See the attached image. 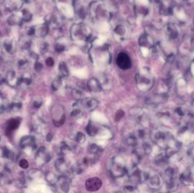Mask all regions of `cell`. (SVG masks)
<instances>
[{"instance_id": "d590c367", "label": "cell", "mask_w": 194, "mask_h": 193, "mask_svg": "<svg viewBox=\"0 0 194 193\" xmlns=\"http://www.w3.org/2000/svg\"><path fill=\"white\" fill-rule=\"evenodd\" d=\"M41 105V103H39V102H38V101H35L34 103V106L35 107V108H39Z\"/></svg>"}, {"instance_id": "7a4b0ae2", "label": "cell", "mask_w": 194, "mask_h": 193, "mask_svg": "<svg viewBox=\"0 0 194 193\" xmlns=\"http://www.w3.org/2000/svg\"><path fill=\"white\" fill-rule=\"evenodd\" d=\"M149 187L152 189H159L163 183V180L161 175L158 173H154L148 175L147 178Z\"/></svg>"}, {"instance_id": "d4e9b609", "label": "cell", "mask_w": 194, "mask_h": 193, "mask_svg": "<svg viewBox=\"0 0 194 193\" xmlns=\"http://www.w3.org/2000/svg\"><path fill=\"white\" fill-rule=\"evenodd\" d=\"M165 174L167 178L174 177V176L175 174V170L172 168H168L165 172Z\"/></svg>"}, {"instance_id": "603a6c76", "label": "cell", "mask_w": 194, "mask_h": 193, "mask_svg": "<svg viewBox=\"0 0 194 193\" xmlns=\"http://www.w3.org/2000/svg\"><path fill=\"white\" fill-rule=\"evenodd\" d=\"M65 115L64 114L59 120L53 119V123L55 126L60 127L64 124V123L65 122Z\"/></svg>"}, {"instance_id": "6da1fadb", "label": "cell", "mask_w": 194, "mask_h": 193, "mask_svg": "<svg viewBox=\"0 0 194 193\" xmlns=\"http://www.w3.org/2000/svg\"><path fill=\"white\" fill-rule=\"evenodd\" d=\"M136 83L140 91L146 92L150 90L153 86L154 79L148 70H145L143 73L136 76Z\"/></svg>"}, {"instance_id": "d6986e66", "label": "cell", "mask_w": 194, "mask_h": 193, "mask_svg": "<svg viewBox=\"0 0 194 193\" xmlns=\"http://www.w3.org/2000/svg\"><path fill=\"white\" fill-rule=\"evenodd\" d=\"M82 112L79 109H74L72 113H71V116L72 117V118L75 120H77L78 119H79L81 117H82Z\"/></svg>"}, {"instance_id": "ac0fdd59", "label": "cell", "mask_w": 194, "mask_h": 193, "mask_svg": "<svg viewBox=\"0 0 194 193\" xmlns=\"http://www.w3.org/2000/svg\"><path fill=\"white\" fill-rule=\"evenodd\" d=\"M59 70L63 77H68L69 75V72L68 69L65 64L61 63L59 65Z\"/></svg>"}, {"instance_id": "1f68e13d", "label": "cell", "mask_w": 194, "mask_h": 193, "mask_svg": "<svg viewBox=\"0 0 194 193\" xmlns=\"http://www.w3.org/2000/svg\"><path fill=\"white\" fill-rule=\"evenodd\" d=\"M4 47L5 48V49L7 51V52H10L11 50H12L13 49V46H12V44H10V43H5L4 44Z\"/></svg>"}, {"instance_id": "4316f807", "label": "cell", "mask_w": 194, "mask_h": 193, "mask_svg": "<svg viewBox=\"0 0 194 193\" xmlns=\"http://www.w3.org/2000/svg\"><path fill=\"white\" fill-rule=\"evenodd\" d=\"M19 165L23 169H27L29 166V164L28 161L25 159L21 160L19 162Z\"/></svg>"}, {"instance_id": "e0dca14e", "label": "cell", "mask_w": 194, "mask_h": 193, "mask_svg": "<svg viewBox=\"0 0 194 193\" xmlns=\"http://www.w3.org/2000/svg\"><path fill=\"white\" fill-rule=\"evenodd\" d=\"M56 168L59 170H63L65 169V162L63 159H58L56 162Z\"/></svg>"}, {"instance_id": "52a82bcc", "label": "cell", "mask_w": 194, "mask_h": 193, "mask_svg": "<svg viewBox=\"0 0 194 193\" xmlns=\"http://www.w3.org/2000/svg\"><path fill=\"white\" fill-rule=\"evenodd\" d=\"M87 88L89 90L94 92H101L102 90V86L99 81L95 79H90L87 82Z\"/></svg>"}, {"instance_id": "f1b7e54d", "label": "cell", "mask_w": 194, "mask_h": 193, "mask_svg": "<svg viewBox=\"0 0 194 193\" xmlns=\"http://www.w3.org/2000/svg\"><path fill=\"white\" fill-rule=\"evenodd\" d=\"M35 70L37 72H40L43 69V65L40 62H36L35 64Z\"/></svg>"}, {"instance_id": "5bb4252c", "label": "cell", "mask_w": 194, "mask_h": 193, "mask_svg": "<svg viewBox=\"0 0 194 193\" xmlns=\"http://www.w3.org/2000/svg\"><path fill=\"white\" fill-rule=\"evenodd\" d=\"M126 143L128 146L134 147L137 143V140L135 136L134 135H130L126 139Z\"/></svg>"}, {"instance_id": "9c48e42d", "label": "cell", "mask_w": 194, "mask_h": 193, "mask_svg": "<svg viewBox=\"0 0 194 193\" xmlns=\"http://www.w3.org/2000/svg\"><path fill=\"white\" fill-rule=\"evenodd\" d=\"M167 33L169 38L171 40H175L178 37V30L174 23H169L167 26Z\"/></svg>"}, {"instance_id": "74e56055", "label": "cell", "mask_w": 194, "mask_h": 193, "mask_svg": "<svg viewBox=\"0 0 194 193\" xmlns=\"http://www.w3.org/2000/svg\"><path fill=\"white\" fill-rule=\"evenodd\" d=\"M0 95H1V94H0Z\"/></svg>"}, {"instance_id": "2e32d148", "label": "cell", "mask_w": 194, "mask_h": 193, "mask_svg": "<svg viewBox=\"0 0 194 193\" xmlns=\"http://www.w3.org/2000/svg\"><path fill=\"white\" fill-rule=\"evenodd\" d=\"M167 160V158L165 155H164L163 154H159L155 157V162L158 165L164 164L165 162H166Z\"/></svg>"}, {"instance_id": "30bf717a", "label": "cell", "mask_w": 194, "mask_h": 193, "mask_svg": "<svg viewBox=\"0 0 194 193\" xmlns=\"http://www.w3.org/2000/svg\"><path fill=\"white\" fill-rule=\"evenodd\" d=\"M181 181L185 185H192L194 182L193 178L191 172L190 171H186L180 175Z\"/></svg>"}, {"instance_id": "8d00e7d4", "label": "cell", "mask_w": 194, "mask_h": 193, "mask_svg": "<svg viewBox=\"0 0 194 193\" xmlns=\"http://www.w3.org/2000/svg\"><path fill=\"white\" fill-rule=\"evenodd\" d=\"M26 61H25V60H21L19 62V65H20V66H23L25 64H26Z\"/></svg>"}, {"instance_id": "ffe728a7", "label": "cell", "mask_w": 194, "mask_h": 193, "mask_svg": "<svg viewBox=\"0 0 194 193\" xmlns=\"http://www.w3.org/2000/svg\"><path fill=\"white\" fill-rule=\"evenodd\" d=\"M143 149L145 154L147 155L151 154L152 151V147L148 143H144L143 145Z\"/></svg>"}, {"instance_id": "cb8c5ba5", "label": "cell", "mask_w": 194, "mask_h": 193, "mask_svg": "<svg viewBox=\"0 0 194 193\" xmlns=\"http://www.w3.org/2000/svg\"><path fill=\"white\" fill-rule=\"evenodd\" d=\"M89 151L91 153V154H97L99 151V148L98 147V146H97L95 144L91 145L90 147H89Z\"/></svg>"}, {"instance_id": "836d02e7", "label": "cell", "mask_w": 194, "mask_h": 193, "mask_svg": "<svg viewBox=\"0 0 194 193\" xmlns=\"http://www.w3.org/2000/svg\"><path fill=\"white\" fill-rule=\"evenodd\" d=\"M52 140V134H50V133L48 134L47 135V136H46V141H47V142H51Z\"/></svg>"}, {"instance_id": "83f0119b", "label": "cell", "mask_w": 194, "mask_h": 193, "mask_svg": "<svg viewBox=\"0 0 194 193\" xmlns=\"http://www.w3.org/2000/svg\"><path fill=\"white\" fill-rule=\"evenodd\" d=\"M61 84V82L60 81V79H57L55 81L53 82V84H52V88L54 90H57L59 89V88L60 87Z\"/></svg>"}, {"instance_id": "e575fe53", "label": "cell", "mask_w": 194, "mask_h": 193, "mask_svg": "<svg viewBox=\"0 0 194 193\" xmlns=\"http://www.w3.org/2000/svg\"><path fill=\"white\" fill-rule=\"evenodd\" d=\"M35 30L34 29H33V28L30 29V30H29V32H28V35H33V34L35 33Z\"/></svg>"}, {"instance_id": "f546056e", "label": "cell", "mask_w": 194, "mask_h": 193, "mask_svg": "<svg viewBox=\"0 0 194 193\" xmlns=\"http://www.w3.org/2000/svg\"><path fill=\"white\" fill-rule=\"evenodd\" d=\"M176 112L178 115H179L180 116H183L185 115V111H183V109L181 107H178V108H177Z\"/></svg>"}, {"instance_id": "9a60e30c", "label": "cell", "mask_w": 194, "mask_h": 193, "mask_svg": "<svg viewBox=\"0 0 194 193\" xmlns=\"http://www.w3.org/2000/svg\"><path fill=\"white\" fill-rule=\"evenodd\" d=\"M59 182L60 184V188L61 190L64 192H68L69 189V183L65 179H61L59 180Z\"/></svg>"}, {"instance_id": "8fae6325", "label": "cell", "mask_w": 194, "mask_h": 193, "mask_svg": "<svg viewBox=\"0 0 194 193\" xmlns=\"http://www.w3.org/2000/svg\"><path fill=\"white\" fill-rule=\"evenodd\" d=\"M86 131L90 136L94 137L97 134L98 127L91 121H90L86 126Z\"/></svg>"}, {"instance_id": "8992f818", "label": "cell", "mask_w": 194, "mask_h": 193, "mask_svg": "<svg viewBox=\"0 0 194 193\" xmlns=\"http://www.w3.org/2000/svg\"><path fill=\"white\" fill-rule=\"evenodd\" d=\"M117 63V66L123 70H127L131 67V62L129 57L124 53H121L118 55Z\"/></svg>"}, {"instance_id": "277c9868", "label": "cell", "mask_w": 194, "mask_h": 193, "mask_svg": "<svg viewBox=\"0 0 194 193\" xmlns=\"http://www.w3.org/2000/svg\"><path fill=\"white\" fill-rule=\"evenodd\" d=\"M102 185V182L98 177H92L87 179L85 182L86 189L89 192H96Z\"/></svg>"}, {"instance_id": "44dd1931", "label": "cell", "mask_w": 194, "mask_h": 193, "mask_svg": "<svg viewBox=\"0 0 194 193\" xmlns=\"http://www.w3.org/2000/svg\"><path fill=\"white\" fill-rule=\"evenodd\" d=\"M76 141L78 143L82 144L86 141V137L82 133L78 132L76 136Z\"/></svg>"}, {"instance_id": "d6a6232c", "label": "cell", "mask_w": 194, "mask_h": 193, "mask_svg": "<svg viewBox=\"0 0 194 193\" xmlns=\"http://www.w3.org/2000/svg\"><path fill=\"white\" fill-rule=\"evenodd\" d=\"M46 64L48 66H52L54 64V61L52 58H48L46 60Z\"/></svg>"}, {"instance_id": "7402d4cb", "label": "cell", "mask_w": 194, "mask_h": 193, "mask_svg": "<svg viewBox=\"0 0 194 193\" xmlns=\"http://www.w3.org/2000/svg\"><path fill=\"white\" fill-rule=\"evenodd\" d=\"M72 95L73 98L76 100H80L82 97V92L80 90H78L76 88H75L73 90V91L72 92Z\"/></svg>"}, {"instance_id": "5b68a950", "label": "cell", "mask_w": 194, "mask_h": 193, "mask_svg": "<svg viewBox=\"0 0 194 193\" xmlns=\"http://www.w3.org/2000/svg\"><path fill=\"white\" fill-rule=\"evenodd\" d=\"M98 101L92 97L84 98L81 101V105L88 112H93L98 107Z\"/></svg>"}, {"instance_id": "484cf974", "label": "cell", "mask_w": 194, "mask_h": 193, "mask_svg": "<svg viewBox=\"0 0 194 193\" xmlns=\"http://www.w3.org/2000/svg\"><path fill=\"white\" fill-rule=\"evenodd\" d=\"M124 116V112L122 110H119L117 111V113L115 115V121H120Z\"/></svg>"}, {"instance_id": "3957f363", "label": "cell", "mask_w": 194, "mask_h": 193, "mask_svg": "<svg viewBox=\"0 0 194 193\" xmlns=\"http://www.w3.org/2000/svg\"><path fill=\"white\" fill-rule=\"evenodd\" d=\"M168 99V95L166 93L155 94L151 96L147 97L146 103L151 105H157L160 103H163Z\"/></svg>"}, {"instance_id": "4dcf8cb0", "label": "cell", "mask_w": 194, "mask_h": 193, "mask_svg": "<svg viewBox=\"0 0 194 193\" xmlns=\"http://www.w3.org/2000/svg\"><path fill=\"white\" fill-rule=\"evenodd\" d=\"M69 150V147H68L67 145H65V144L61 146V151L62 153H63V154H65V153H67Z\"/></svg>"}, {"instance_id": "ba28073f", "label": "cell", "mask_w": 194, "mask_h": 193, "mask_svg": "<svg viewBox=\"0 0 194 193\" xmlns=\"http://www.w3.org/2000/svg\"><path fill=\"white\" fill-rule=\"evenodd\" d=\"M113 174L115 177H120L125 174V168L124 166L121 164V163L117 162L115 161L112 166L111 169Z\"/></svg>"}, {"instance_id": "7c38bea8", "label": "cell", "mask_w": 194, "mask_h": 193, "mask_svg": "<svg viewBox=\"0 0 194 193\" xmlns=\"http://www.w3.org/2000/svg\"><path fill=\"white\" fill-rule=\"evenodd\" d=\"M178 188V184L174 177L168 178L166 180V189L170 192H174Z\"/></svg>"}, {"instance_id": "4fadbf2b", "label": "cell", "mask_w": 194, "mask_h": 193, "mask_svg": "<svg viewBox=\"0 0 194 193\" xmlns=\"http://www.w3.org/2000/svg\"><path fill=\"white\" fill-rule=\"evenodd\" d=\"M19 123L20 122L15 119H11L9 122L8 127L7 128V131L9 133H11L13 130L17 129L19 126Z\"/></svg>"}]
</instances>
